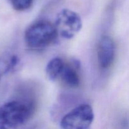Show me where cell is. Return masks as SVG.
<instances>
[{
  "mask_svg": "<svg viewBox=\"0 0 129 129\" xmlns=\"http://www.w3.org/2000/svg\"><path fill=\"white\" fill-rule=\"evenodd\" d=\"M4 74H5V73H4L3 71V69H1V68L0 67V79H1V76H2L3 75H4Z\"/></svg>",
  "mask_w": 129,
  "mask_h": 129,
  "instance_id": "9",
  "label": "cell"
},
{
  "mask_svg": "<svg viewBox=\"0 0 129 129\" xmlns=\"http://www.w3.org/2000/svg\"><path fill=\"white\" fill-rule=\"evenodd\" d=\"M34 0H9L10 4L16 11H22L30 8Z\"/></svg>",
  "mask_w": 129,
  "mask_h": 129,
  "instance_id": "8",
  "label": "cell"
},
{
  "mask_svg": "<svg viewBox=\"0 0 129 129\" xmlns=\"http://www.w3.org/2000/svg\"><path fill=\"white\" fill-rule=\"evenodd\" d=\"M57 37L55 25L47 20H39L28 26L24 39L27 46L31 49H39L52 44Z\"/></svg>",
  "mask_w": 129,
  "mask_h": 129,
  "instance_id": "2",
  "label": "cell"
},
{
  "mask_svg": "<svg viewBox=\"0 0 129 129\" xmlns=\"http://www.w3.org/2000/svg\"><path fill=\"white\" fill-rule=\"evenodd\" d=\"M115 46L112 37L105 35L101 38L98 46L97 57L100 67L102 69L109 68L114 61Z\"/></svg>",
  "mask_w": 129,
  "mask_h": 129,
  "instance_id": "5",
  "label": "cell"
},
{
  "mask_svg": "<svg viewBox=\"0 0 129 129\" xmlns=\"http://www.w3.org/2000/svg\"><path fill=\"white\" fill-rule=\"evenodd\" d=\"M60 78L64 84L71 88H76L80 84V77L77 68L72 65L65 64Z\"/></svg>",
  "mask_w": 129,
  "mask_h": 129,
  "instance_id": "6",
  "label": "cell"
},
{
  "mask_svg": "<svg viewBox=\"0 0 129 129\" xmlns=\"http://www.w3.org/2000/svg\"><path fill=\"white\" fill-rule=\"evenodd\" d=\"M65 62L59 57H54L48 62L45 68L46 75L48 79L52 81H55L60 78L64 66Z\"/></svg>",
  "mask_w": 129,
  "mask_h": 129,
  "instance_id": "7",
  "label": "cell"
},
{
  "mask_svg": "<svg viewBox=\"0 0 129 129\" xmlns=\"http://www.w3.org/2000/svg\"><path fill=\"white\" fill-rule=\"evenodd\" d=\"M54 25L58 35L71 39L80 31L83 22L79 14L73 10L64 9L57 15Z\"/></svg>",
  "mask_w": 129,
  "mask_h": 129,
  "instance_id": "4",
  "label": "cell"
},
{
  "mask_svg": "<svg viewBox=\"0 0 129 129\" xmlns=\"http://www.w3.org/2000/svg\"><path fill=\"white\" fill-rule=\"evenodd\" d=\"M34 112L31 103L6 102L0 107V129H15L26 123Z\"/></svg>",
  "mask_w": 129,
  "mask_h": 129,
  "instance_id": "1",
  "label": "cell"
},
{
  "mask_svg": "<svg viewBox=\"0 0 129 129\" xmlns=\"http://www.w3.org/2000/svg\"><path fill=\"white\" fill-rule=\"evenodd\" d=\"M94 120V112L90 105L83 104L68 112L60 121L62 129H88Z\"/></svg>",
  "mask_w": 129,
  "mask_h": 129,
  "instance_id": "3",
  "label": "cell"
}]
</instances>
